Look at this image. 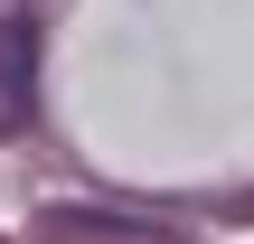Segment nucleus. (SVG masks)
I'll use <instances>...</instances> for the list:
<instances>
[{"label":"nucleus","mask_w":254,"mask_h":244,"mask_svg":"<svg viewBox=\"0 0 254 244\" xmlns=\"http://www.w3.org/2000/svg\"><path fill=\"white\" fill-rule=\"evenodd\" d=\"M28 122H38V28L0 19V132H28Z\"/></svg>","instance_id":"f257e3e1"},{"label":"nucleus","mask_w":254,"mask_h":244,"mask_svg":"<svg viewBox=\"0 0 254 244\" xmlns=\"http://www.w3.org/2000/svg\"><path fill=\"white\" fill-rule=\"evenodd\" d=\"M47 244H179V235L123 226V216H47Z\"/></svg>","instance_id":"f03ea898"}]
</instances>
